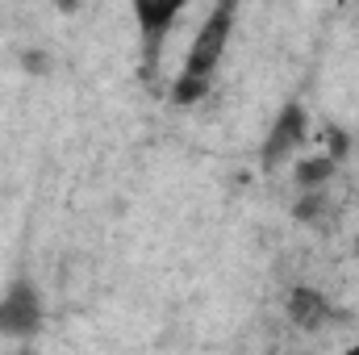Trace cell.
Segmentation results:
<instances>
[{
    "label": "cell",
    "mask_w": 359,
    "mask_h": 355,
    "mask_svg": "<svg viewBox=\"0 0 359 355\" xmlns=\"http://www.w3.org/2000/svg\"><path fill=\"white\" fill-rule=\"evenodd\" d=\"M334 176H339V163H334L326 151L301 155V159L292 163V184H297V192H322Z\"/></svg>",
    "instance_id": "6"
},
{
    "label": "cell",
    "mask_w": 359,
    "mask_h": 355,
    "mask_svg": "<svg viewBox=\"0 0 359 355\" xmlns=\"http://www.w3.org/2000/svg\"><path fill=\"white\" fill-rule=\"evenodd\" d=\"M184 4L180 0H138L134 4V21H138V34H142V80H155L159 76V59H163V42L172 34V25L180 21Z\"/></svg>",
    "instance_id": "4"
},
{
    "label": "cell",
    "mask_w": 359,
    "mask_h": 355,
    "mask_svg": "<svg viewBox=\"0 0 359 355\" xmlns=\"http://www.w3.org/2000/svg\"><path fill=\"white\" fill-rule=\"evenodd\" d=\"M268 355H276V351H268Z\"/></svg>",
    "instance_id": "11"
},
{
    "label": "cell",
    "mask_w": 359,
    "mask_h": 355,
    "mask_svg": "<svg viewBox=\"0 0 359 355\" xmlns=\"http://www.w3.org/2000/svg\"><path fill=\"white\" fill-rule=\"evenodd\" d=\"M46 322L42 293L29 276H13L0 293V339H34Z\"/></svg>",
    "instance_id": "2"
},
{
    "label": "cell",
    "mask_w": 359,
    "mask_h": 355,
    "mask_svg": "<svg viewBox=\"0 0 359 355\" xmlns=\"http://www.w3.org/2000/svg\"><path fill=\"white\" fill-rule=\"evenodd\" d=\"M347 355H359V343H355V347H351V351H347Z\"/></svg>",
    "instance_id": "9"
},
{
    "label": "cell",
    "mask_w": 359,
    "mask_h": 355,
    "mask_svg": "<svg viewBox=\"0 0 359 355\" xmlns=\"http://www.w3.org/2000/svg\"><path fill=\"white\" fill-rule=\"evenodd\" d=\"M284 314H288V322H292L301 335H322V330H330V326L343 322V309H339L322 288H313V284H297V288H288V297H284Z\"/></svg>",
    "instance_id": "5"
},
{
    "label": "cell",
    "mask_w": 359,
    "mask_h": 355,
    "mask_svg": "<svg viewBox=\"0 0 359 355\" xmlns=\"http://www.w3.org/2000/svg\"><path fill=\"white\" fill-rule=\"evenodd\" d=\"M330 213H334V201H330L326 188H322V192H301L297 205H292V217H297L301 226H313V230H322V226L330 222Z\"/></svg>",
    "instance_id": "7"
},
{
    "label": "cell",
    "mask_w": 359,
    "mask_h": 355,
    "mask_svg": "<svg viewBox=\"0 0 359 355\" xmlns=\"http://www.w3.org/2000/svg\"><path fill=\"white\" fill-rule=\"evenodd\" d=\"M21 67H25L29 76H46V72H50V55H46V51H21Z\"/></svg>",
    "instance_id": "8"
},
{
    "label": "cell",
    "mask_w": 359,
    "mask_h": 355,
    "mask_svg": "<svg viewBox=\"0 0 359 355\" xmlns=\"http://www.w3.org/2000/svg\"><path fill=\"white\" fill-rule=\"evenodd\" d=\"M355 260H359V239H355Z\"/></svg>",
    "instance_id": "10"
},
{
    "label": "cell",
    "mask_w": 359,
    "mask_h": 355,
    "mask_svg": "<svg viewBox=\"0 0 359 355\" xmlns=\"http://www.w3.org/2000/svg\"><path fill=\"white\" fill-rule=\"evenodd\" d=\"M309 142V113H305V105L301 100H288L280 113H276V121H271V130L264 134V147H259V168L264 172H280L301 147Z\"/></svg>",
    "instance_id": "3"
},
{
    "label": "cell",
    "mask_w": 359,
    "mask_h": 355,
    "mask_svg": "<svg viewBox=\"0 0 359 355\" xmlns=\"http://www.w3.org/2000/svg\"><path fill=\"white\" fill-rule=\"evenodd\" d=\"M234 21H238V4H230V0L205 13V21L192 34L188 55H184V67H180V76L172 80V105L188 109V105H196V100L209 96L213 76H217V67L226 59V46L234 38Z\"/></svg>",
    "instance_id": "1"
}]
</instances>
